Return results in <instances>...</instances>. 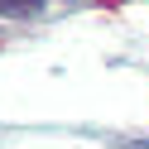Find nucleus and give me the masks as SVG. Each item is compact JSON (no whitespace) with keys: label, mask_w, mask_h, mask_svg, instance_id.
I'll use <instances>...</instances> for the list:
<instances>
[{"label":"nucleus","mask_w":149,"mask_h":149,"mask_svg":"<svg viewBox=\"0 0 149 149\" xmlns=\"http://www.w3.org/2000/svg\"><path fill=\"white\" fill-rule=\"evenodd\" d=\"M125 149H149V139H135V144H125Z\"/></svg>","instance_id":"2"},{"label":"nucleus","mask_w":149,"mask_h":149,"mask_svg":"<svg viewBox=\"0 0 149 149\" xmlns=\"http://www.w3.org/2000/svg\"><path fill=\"white\" fill-rule=\"evenodd\" d=\"M43 0H0V15H39Z\"/></svg>","instance_id":"1"}]
</instances>
